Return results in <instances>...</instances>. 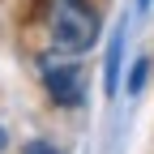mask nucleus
<instances>
[{
	"label": "nucleus",
	"mask_w": 154,
	"mask_h": 154,
	"mask_svg": "<svg viewBox=\"0 0 154 154\" xmlns=\"http://www.w3.org/2000/svg\"><path fill=\"white\" fill-rule=\"evenodd\" d=\"M99 9H90L86 0H51V13H47V38H51V51H64V56H82L99 43Z\"/></svg>",
	"instance_id": "obj_1"
},
{
	"label": "nucleus",
	"mask_w": 154,
	"mask_h": 154,
	"mask_svg": "<svg viewBox=\"0 0 154 154\" xmlns=\"http://www.w3.org/2000/svg\"><path fill=\"white\" fill-rule=\"evenodd\" d=\"M38 77L51 94L56 107H82L86 103V82H82V64L64 51H47L38 56Z\"/></svg>",
	"instance_id": "obj_2"
},
{
	"label": "nucleus",
	"mask_w": 154,
	"mask_h": 154,
	"mask_svg": "<svg viewBox=\"0 0 154 154\" xmlns=\"http://www.w3.org/2000/svg\"><path fill=\"white\" fill-rule=\"evenodd\" d=\"M103 86H107V94L120 90V38H111V47H107V73H103Z\"/></svg>",
	"instance_id": "obj_3"
},
{
	"label": "nucleus",
	"mask_w": 154,
	"mask_h": 154,
	"mask_svg": "<svg viewBox=\"0 0 154 154\" xmlns=\"http://www.w3.org/2000/svg\"><path fill=\"white\" fill-rule=\"evenodd\" d=\"M146 73H150V60H137V69H133V77H128V90H133V94L141 90V82H146Z\"/></svg>",
	"instance_id": "obj_4"
},
{
	"label": "nucleus",
	"mask_w": 154,
	"mask_h": 154,
	"mask_svg": "<svg viewBox=\"0 0 154 154\" xmlns=\"http://www.w3.org/2000/svg\"><path fill=\"white\" fill-rule=\"evenodd\" d=\"M22 154H56V150H51L47 141H26V150H22Z\"/></svg>",
	"instance_id": "obj_5"
},
{
	"label": "nucleus",
	"mask_w": 154,
	"mask_h": 154,
	"mask_svg": "<svg viewBox=\"0 0 154 154\" xmlns=\"http://www.w3.org/2000/svg\"><path fill=\"white\" fill-rule=\"evenodd\" d=\"M137 9H150V0H137Z\"/></svg>",
	"instance_id": "obj_6"
},
{
	"label": "nucleus",
	"mask_w": 154,
	"mask_h": 154,
	"mask_svg": "<svg viewBox=\"0 0 154 154\" xmlns=\"http://www.w3.org/2000/svg\"><path fill=\"white\" fill-rule=\"evenodd\" d=\"M0 150H5V128H0Z\"/></svg>",
	"instance_id": "obj_7"
}]
</instances>
